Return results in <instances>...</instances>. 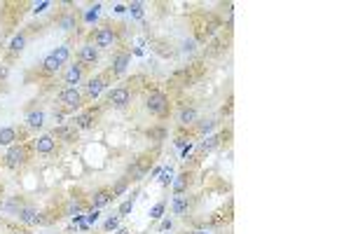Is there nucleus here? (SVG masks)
Instances as JSON below:
<instances>
[{
  "mask_svg": "<svg viewBox=\"0 0 351 234\" xmlns=\"http://www.w3.org/2000/svg\"><path fill=\"white\" fill-rule=\"evenodd\" d=\"M52 136L56 140H66V143H73V140H77V129L75 126H56L52 131Z\"/></svg>",
  "mask_w": 351,
  "mask_h": 234,
  "instance_id": "nucleus-10",
  "label": "nucleus"
},
{
  "mask_svg": "<svg viewBox=\"0 0 351 234\" xmlns=\"http://www.w3.org/2000/svg\"><path fill=\"white\" fill-rule=\"evenodd\" d=\"M171 173H174V171H171V169H167V171H164V173H162V185H167V183H169V180H171Z\"/></svg>",
  "mask_w": 351,
  "mask_h": 234,
  "instance_id": "nucleus-34",
  "label": "nucleus"
},
{
  "mask_svg": "<svg viewBox=\"0 0 351 234\" xmlns=\"http://www.w3.org/2000/svg\"><path fill=\"white\" fill-rule=\"evenodd\" d=\"M16 234H26V232H16Z\"/></svg>",
  "mask_w": 351,
  "mask_h": 234,
  "instance_id": "nucleus-39",
  "label": "nucleus"
},
{
  "mask_svg": "<svg viewBox=\"0 0 351 234\" xmlns=\"http://www.w3.org/2000/svg\"><path fill=\"white\" fill-rule=\"evenodd\" d=\"M192 204H194V199H192L187 192H185V195H176L174 202H171V213L178 216V218H185V216L190 213Z\"/></svg>",
  "mask_w": 351,
  "mask_h": 234,
  "instance_id": "nucleus-6",
  "label": "nucleus"
},
{
  "mask_svg": "<svg viewBox=\"0 0 351 234\" xmlns=\"http://www.w3.org/2000/svg\"><path fill=\"white\" fill-rule=\"evenodd\" d=\"M164 209H167V202H157V204L153 206V211H150V218L160 220L162 216H164Z\"/></svg>",
  "mask_w": 351,
  "mask_h": 234,
  "instance_id": "nucleus-28",
  "label": "nucleus"
},
{
  "mask_svg": "<svg viewBox=\"0 0 351 234\" xmlns=\"http://www.w3.org/2000/svg\"><path fill=\"white\" fill-rule=\"evenodd\" d=\"M127 187H129V178H120L113 185V190H110V192H113V197H120V195H124V192H127Z\"/></svg>",
  "mask_w": 351,
  "mask_h": 234,
  "instance_id": "nucleus-26",
  "label": "nucleus"
},
{
  "mask_svg": "<svg viewBox=\"0 0 351 234\" xmlns=\"http://www.w3.org/2000/svg\"><path fill=\"white\" fill-rule=\"evenodd\" d=\"M117 227H120V218H117V216H113V218H108L106 223H103V230H106V232H110V230H117Z\"/></svg>",
  "mask_w": 351,
  "mask_h": 234,
  "instance_id": "nucleus-30",
  "label": "nucleus"
},
{
  "mask_svg": "<svg viewBox=\"0 0 351 234\" xmlns=\"http://www.w3.org/2000/svg\"><path fill=\"white\" fill-rule=\"evenodd\" d=\"M183 52H194V40H185V42H183Z\"/></svg>",
  "mask_w": 351,
  "mask_h": 234,
  "instance_id": "nucleus-33",
  "label": "nucleus"
},
{
  "mask_svg": "<svg viewBox=\"0 0 351 234\" xmlns=\"http://www.w3.org/2000/svg\"><path fill=\"white\" fill-rule=\"evenodd\" d=\"M129 9H131V14L134 16H143V5H141V2H131Z\"/></svg>",
  "mask_w": 351,
  "mask_h": 234,
  "instance_id": "nucleus-31",
  "label": "nucleus"
},
{
  "mask_svg": "<svg viewBox=\"0 0 351 234\" xmlns=\"http://www.w3.org/2000/svg\"><path fill=\"white\" fill-rule=\"evenodd\" d=\"M59 70H61V66L56 63V59H54L52 54H47L45 61H42V73H45V75H56Z\"/></svg>",
  "mask_w": 351,
  "mask_h": 234,
  "instance_id": "nucleus-19",
  "label": "nucleus"
},
{
  "mask_svg": "<svg viewBox=\"0 0 351 234\" xmlns=\"http://www.w3.org/2000/svg\"><path fill=\"white\" fill-rule=\"evenodd\" d=\"M96 61H99V49L94 45H82L77 49V63H82V66H94Z\"/></svg>",
  "mask_w": 351,
  "mask_h": 234,
  "instance_id": "nucleus-8",
  "label": "nucleus"
},
{
  "mask_svg": "<svg viewBox=\"0 0 351 234\" xmlns=\"http://www.w3.org/2000/svg\"><path fill=\"white\" fill-rule=\"evenodd\" d=\"M94 126V115L92 113H82L75 117V129H92Z\"/></svg>",
  "mask_w": 351,
  "mask_h": 234,
  "instance_id": "nucleus-22",
  "label": "nucleus"
},
{
  "mask_svg": "<svg viewBox=\"0 0 351 234\" xmlns=\"http://www.w3.org/2000/svg\"><path fill=\"white\" fill-rule=\"evenodd\" d=\"M42 124H45V113L42 110H31L26 115V126L28 129H42Z\"/></svg>",
  "mask_w": 351,
  "mask_h": 234,
  "instance_id": "nucleus-16",
  "label": "nucleus"
},
{
  "mask_svg": "<svg viewBox=\"0 0 351 234\" xmlns=\"http://www.w3.org/2000/svg\"><path fill=\"white\" fill-rule=\"evenodd\" d=\"M131 211H134V197L127 199V202H122V206H120V216H129Z\"/></svg>",
  "mask_w": 351,
  "mask_h": 234,
  "instance_id": "nucleus-29",
  "label": "nucleus"
},
{
  "mask_svg": "<svg viewBox=\"0 0 351 234\" xmlns=\"http://www.w3.org/2000/svg\"><path fill=\"white\" fill-rule=\"evenodd\" d=\"M192 234H211V232H208V230H194Z\"/></svg>",
  "mask_w": 351,
  "mask_h": 234,
  "instance_id": "nucleus-38",
  "label": "nucleus"
},
{
  "mask_svg": "<svg viewBox=\"0 0 351 234\" xmlns=\"http://www.w3.org/2000/svg\"><path fill=\"white\" fill-rule=\"evenodd\" d=\"M113 199H115L113 192H110L108 187H103V190H99V192L94 195V199H92V209H103V206H106V204H110Z\"/></svg>",
  "mask_w": 351,
  "mask_h": 234,
  "instance_id": "nucleus-15",
  "label": "nucleus"
},
{
  "mask_svg": "<svg viewBox=\"0 0 351 234\" xmlns=\"http://www.w3.org/2000/svg\"><path fill=\"white\" fill-rule=\"evenodd\" d=\"M197 129L199 133H211L215 129V122L213 119H201V122H197Z\"/></svg>",
  "mask_w": 351,
  "mask_h": 234,
  "instance_id": "nucleus-27",
  "label": "nucleus"
},
{
  "mask_svg": "<svg viewBox=\"0 0 351 234\" xmlns=\"http://www.w3.org/2000/svg\"><path fill=\"white\" fill-rule=\"evenodd\" d=\"M145 108H148L150 115L164 117L169 115V99L162 92H150V96L145 99Z\"/></svg>",
  "mask_w": 351,
  "mask_h": 234,
  "instance_id": "nucleus-2",
  "label": "nucleus"
},
{
  "mask_svg": "<svg viewBox=\"0 0 351 234\" xmlns=\"http://www.w3.org/2000/svg\"><path fill=\"white\" fill-rule=\"evenodd\" d=\"M129 63H131V54H129V52H120V54H115L113 56V73H115V75H122Z\"/></svg>",
  "mask_w": 351,
  "mask_h": 234,
  "instance_id": "nucleus-11",
  "label": "nucleus"
},
{
  "mask_svg": "<svg viewBox=\"0 0 351 234\" xmlns=\"http://www.w3.org/2000/svg\"><path fill=\"white\" fill-rule=\"evenodd\" d=\"M59 26H61L63 31H73L77 26V16L73 14V12H68V14H63L61 19H59Z\"/></svg>",
  "mask_w": 351,
  "mask_h": 234,
  "instance_id": "nucleus-24",
  "label": "nucleus"
},
{
  "mask_svg": "<svg viewBox=\"0 0 351 234\" xmlns=\"http://www.w3.org/2000/svg\"><path fill=\"white\" fill-rule=\"evenodd\" d=\"M19 220H21L23 225H35V223H40L38 209H33V206H21V209H19Z\"/></svg>",
  "mask_w": 351,
  "mask_h": 234,
  "instance_id": "nucleus-12",
  "label": "nucleus"
},
{
  "mask_svg": "<svg viewBox=\"0 0 351 234\" xmlns=\"http://www.w3.org/2000/svg\"><path fill=\"white\" fill-rule=\"evenodd\" d=\"M115 42H117V33H115L113 26H101V28H96L94 31V45H96V49H108V47H115Z\"/></svg>",
  "mask_w": 351,
  "mask_h": 234,
  "instance_id": "nucleus-3",
  "label": "nucleus"
},
{
  "mask_svg": "<svg viewBox=\"0 0 351 234\" xmlns=\"http://www.w3.org/2000/svg\"><path fill=\"white\" fill-rule=\"evenodd\" d=\"M0 223H2V216H0Z\"/></svg>",
  "mask_w": 351,
  "mask_h": 234,
  "instance_id": "nucleus-40",
  "label": "nucleus"
},
{
  "mask_svg": "<svg viewBox=\"0 0 351 234\" xmlns=\"http://www.w3.org/2000/svg\"><path fill=\"white\" fill-rule=\"evenodd\" d=\"M23 47H26V33H19V35H14L12 42H9V54H19Z\"/></svg>",
  "mask_w": 351,
  "mask_h": 234,
  "instance_id": "nucleus-23",
  "label": "nucleus"
},
{
  "mask_svg": "<svg viewBox=\"0 0 351 234\" xmlns=\"http://www.w3.org/2000/svg\"><path fill=\"white\" fill-rule=\"evenodd\" d=\"M220 140H222L220 133H215V136H208V138L204 140L201 145H199V150H201V152H213L215 148H220Z\"/></svg>",
  "mask_w": 351,
  "mask_h": 234,
  "instance_id": "nucleus-20",
  "label": "nucleus"
},
{
  "mask_svg": "<svg viewBox=\"0 0 351 234\" xmlns=\"http://www.w3.org/2000/svg\"><path fill=\"white\" fill-rule=\"evenodd\" d=\"M26 162H28V150H26V145H19V143L9 145L7 152L2 155V164H5L7 169H12V171L26 166Z\"/></svg>",
  "mask_w": 351,
  "mask_h": 234,
  "instance_id": "nucleus-1",
  "label": "nucleus"
},
{
  "mask_svg": "<svg viewBox=\"0 0 351 234\" xmlns=\"http://www.w3.org/2000/svg\"><path fill=\"white\" fill-rule=\"evenodd\" d=\"M106 89V78L103 75H99V78H92L89 80V85H87V94L92 96V99H96L101 92Z\"/></svg>",
  "mask_w": 351,
  "mask_h": 234,
  "instance_id": "nucleus-18",
  "label": "nucleus"
},
{
  "mask_svg": "<svg viewBox=\"0 0 351 234\" xmlns=\"http://www.w3.org/2000/svg\"><path fill=\"white\" fill-rule=\"evenodd\" d=\"M59 103L66 110H77L82 106V94L77 92L75 87H63L61 92H59Z\"/></svg>",
  "mask_w": 351,
  "mask_h": 234,
  "instance_id": "nucleus-4",
  "label": "nucleus"
},
{
  "mask_svg": "<svg viewBox=\"0 0 351 234\" xmlns=\"http://www.w3.org/2000/svg\"><path fill=\"white\" fill-rule=\"evenodd\" d=\"M52 56L56 59V63L59 66H63V63H68V59H70V47L68 45H61V47H56L52 52Z\"/></svg>",
  "mask_w": 351,
  "mask_h": 234,
  "instance_id": "nucleus-21",
  "label": "nucleus"
},
{
  "mask_svg": "<svg viewBox=\"0 0 351 234\" xmlns=\"http://www.w3.org/2000/svg\"><path fill=\"white\" fill-rule=\"evenodd\" d=\"M99 9H101V5H94L92 12H87V21H94V19L99 16Z\"/></svg>",
  "mask_w": 351,
  "mask_h": 234,
  "instance_id": "nucleus-32",
  "label": "nucleus"
},
{
  "mask_svg": "<svg viewBox=\"0 0 351 234\" xmlns=\"http://www.w3.org/2000/svg\"><path fill=\"white\" fill-rule=\"evenodd\" d=\"M190 185H192V173L183 171L178 178H176V183H174V195H185Z\"/></svg>",
  "mask_w": 351,
  "mask_h": 234,
  "instance_id": "nucleus-14",
  "label": "nucleus"
},
{
  "mask_svg": "<svg viewBox=\"0 0 351 234\" xmlns=\"http://www.w3.org/2000/svg\"><path fill=\"white\" fill-rule=\"evenodd\" d=\"M9 75V68L7 66H0V80H5Z\"/></svg>",
  "mask_w": 351,
  "mask_h": 234,
  "instance_id": "nucleus-37",
  "label": "nucleus"
},
{
  "mask_svg": "<svg viewBox=\"0 0 351 234\" xmlns=\"http://www.w3.org/2000/svg\"><path fill=\"white\" fill-rule=\"evenodd\" d=\"M82 78H84V66H82V63H73V66H68L66 73H63V82H66L68 87L80 85Z\"/></svg>",
  "mask_w": 351,
  "mask_h": 234,
  "instance_id": "nucleus-9",
  "label": "nucleus"
},
{
  "mask_svg": "<svg viewBox=\"0 0 351 234\" xmlns=\"http://www.w3.org/2000/svg\"><path fill=\"white\" fill-rule=\"evenodd\" d=\"M178 122L183 126H190V124H197L199 122V115L194 108H183L180 113H178Z\"/></svg>",
  "mask_w": 351,
  "mask_h": 234,
  "instance_id": "nucleus-17",
  "label": "nucleus"
},
{
  "mask_svg": "<svg viewBox=\"0 0 351 234\" xmlns=\"http://www.w3.org/2000/svg\"><path fill=\"white\" fill-rule=\"evenodd\" d=\"M16 140H19V131H16L14 126H2L0 129V145L9 148V145H14Z\"/></svg>",
  "mask_w": 351,
  "mask_h": 234,
  "instance_id": "nucleus-13",
  "label": "nucleus"
},
{
  "mask_svg": "<svg viewBox=\"0 0 351 234\" xmlns=\"http://www.w3.org/2000/svg\"><path fill=\"white\" fill-rule=\"evenodd\" d=\"M171 225H174L171 220H164V223L160 225V230H162V232H169V230H171Z\"/></svg>",
  "mask_w": 351,
  "mask_h": 234,
  "instance_id": "nucleus-35",
  "label": "nucleus"
},
{
  "mask_svg": "<svg viewBox=\"0 0 351 234\" xmlns=\"http://www.w3.org/2000/svg\"><path fill=\"white\" fill-rule=\"evenodd\" d=\"M45 7H49V2H40V5H35L33 12H35V14H38V12H45Z\"/></svg>",
  "mask_w": 351,
  "mask_h": 234,
  "instance_id": "nucleus-36",
  "label": "nucleus"
},
{
  "mask_svg": "<svg viewBox=\"0 0 351 234\" xmlns=\"http://www.w3.org/2000/svg\"><path fill=\"white\" fill-rule=\"evenodd\" d=\"M33 148L40 155H52L54 150H56V138H54L52 133H42V136H38V138L33 140Z\"/></svg>",
  "mask_w": 351,
  "mask_h": 234,
  "instance_id": "nucleus-7",
  "label": "nucleus"
},
{
  "mask_svg": "<svg viewBox=\"0 0 351 234\" xmlns=\"http://www.w3.org/2000/svg\"><path fill=\"white\" fill-rule=\"evenodd\" d=\"M145 136L150 140H164L167 138V129H164V126H155V129H148Z\"/></svg>",
  "mask_w": 351,
  "mask_h": 234,
  "instance_id": "nucleus-25",
  "label": "nucleus"
},
{
  "mask_svg": "<svg viewBox=\"0 0 351 234\" xmlns=\"http://www.w3.org/2000/svg\"><path fill=\"white\" fill-rule=\"evenodd\" d=\"M108 103L117 110H124L131 103L129 87H115V89H110V92H108Z\"/></svg>",
  "mask_w": 351,
  "mask_h": 234,
  "instance_id": "nucleus-5",
  "label": "nucleus"
}]
</instances>
